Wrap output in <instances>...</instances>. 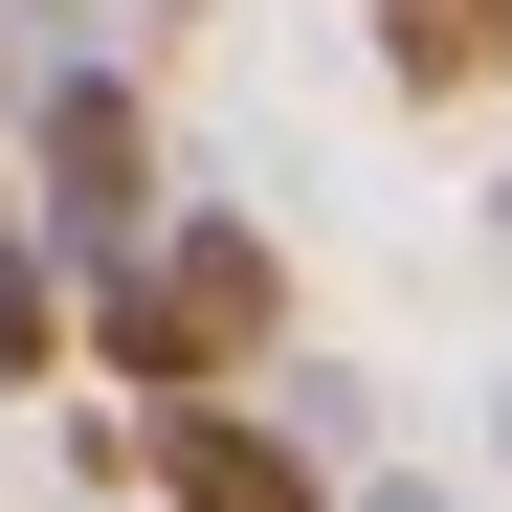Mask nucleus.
<instances>
[{
  "instance_id": "1",
  "label": "nucleus",
  "mask_w": 512,
  "mask_h": 512,
  "mask_svg": "<svg viewBox=\"0 0 512 512\" xmlns=\"http://www.w3.org/2000/svg\"><path fill=\"white\" fill-rule=\"evenodd\" d=\"M0 156H23V201H0V223L45 245V290L112 268V245L179 201V179H156V112L112 90V67H23V90H0Z\"/></svg>"
},
{
  "instance_id": "2",
  "label": "nucleus",
  "mask_w": 512,
  "mask_h": 512,
  "mask_svg": "<svg viewBox=\"0 0 512 512\" xmlns=\"http://www.w3.org/2000/svg\"><path fill=\"white\" fill-rule=\"evenodd\" d=\"M134 512H334V468H312V423H268V401H156L134 423Z\"/></svg>"
},
{
  "instance_id": "3",
  "label": "nucleus",
  "mask_w": 512,
  "mask_h": 512,
  "mask_svg": "<svg viewBox=\"0 0 512 512\" xmlns=\"http://www.w3.org/2000/svg\"><path fill=\"white\" fill-rule=\"evenodd\" d=\"M134 268L179 290V334H201L223 379H268V357H290V245L245 223V201H156V223H134Z\"/></svg>"
},
{
  "instance_id": "4",
  "label": "nucleus",
  "mask_w": 512,
  "mask_h": 512,
  "mask_svg": "<svg viewBox=\"0 0 512 512\" xmlns=\"http://www.w3.org/2000/svg\"><path fill=\"white\" fill-rule=\"evenodd\" d=\"M379 67L423 112H490V0H379Z\"/></svg>"
},
{
  "instance_id": "5",
  "label": "nucleus",
  "mask_w": 512,
  "mask_h": 512,
  "mask_svg": "<svg viewBox=\"0 0 512 512\" xmlns=\"http://www.w3.org/2000/svg\"><path fill=\"white\" fill-rule=\"evenodd\" d=\"M0 379H67V290H45V245H0Z\"/></svg>"
},
{
  "instance_id": "6",
  "label": "nucleus",
  "mask_w": 512,
  "mask_h": 512,
  "mask_svg": "<svg viewBox=\"0 0 512 512\" xmlns=\"http://www.w3.org/2000/svg\"><path fill=\"white\" fill-rule=\"evenodd\" d=\"M156 23H201V0H156Z\"/></svg>"
},
{
  "instance_id": "7",
  "label": "nucleus",
  "mask_w": 512,
  "mask_h": 512,
  "mask_svg": "<svg viewBox=\"0 0 512 512\" xmlns=\"http://www.w3.org/2000/svg\"><path fill=\"white\" fill-rule=\"evenodd\" d=\"M0 90H23V67H0Z\"/></svg>"
}]
</instances>
